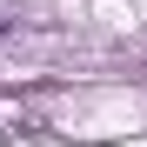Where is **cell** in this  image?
Wrapping results in <instances>:
<instances>
[{
	"instance_id": "1",
	"label": "cell",
	"mask_w": 147,
	"mask_h": 147,
	"mask_svg": "<svg viewBox=\"0 0 147 147\" xmlns=\"http://www.w3.org/2000/svg\"><path fill=\"white\" fill-rule=\"evenodd\" d=\"M0 40H7V20H0Z\"/></svg>"
}]
</instances>
